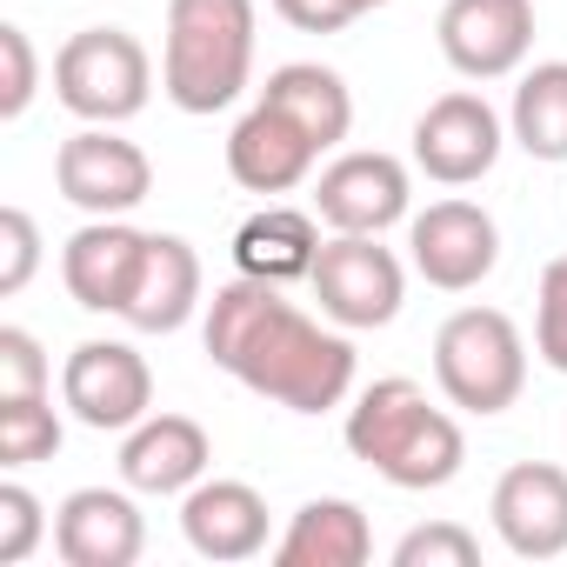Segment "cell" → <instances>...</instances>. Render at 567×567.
<instances>
[{"label":"cell","mask_w":567,"mask_h":567,"mask_svg":"<svg viewBox=\"0 0 567 567\" xmlns=\"http://www.w3.org/2000/svg\"><path fill=\"white\" fill-rule=\"evenodd\" d=\"M207 467L214 441L194 414H147L121 441V481L134 494H187L194 481H207Z\"/></svg>","instance_id":"obj_17"},{"label":"cell","mask_w":567,"mask_h":567,"mask_svg":"<svg viewBox=\"0 0 567 567\" xmlns=\"http://www.w3.org/2000/svg\"><path fill=\"white\" fill-rule=\"evenodd\" d=\"M254 0H167L161 94L181 114H220L254 74Z\"/></svg>","instance_id":"obj_3"},{"label":"cell","mask_w":567,"mask_h":567,"mask_svg":"<svg viewBox=\"0 0 567 567\" xmlns=\"http://www.w3.org/2000/svg\"><path fill=\"white\" fill-rule=\"evenodd\" d=\"M274 14L288 28H301V34H341L348 21H361L354 0H274Z\"/></svg>","instance_id":"obj_31"},{"label":"cell","mask_w":567,"mask_h":567,"mask_svg":"<svg viewBox=\"0 0 567 567\" xmlns=\"http://www.w3.org/2000/svg\"><path fill=\"white\" fill-rule=\"evenodd\" d=\"M181 534L200 560H254L267 547V501L247 481H194L181 501Z\"/></svg>","instance_id":"obj_18"},{"label":"cell","mask_w":567,"mask_h":567,"mask_svg":"<svg viewBox=\"0 0 567 567\" xmlns=\"http://www.w3.org/2000/svg\"><path fill=\"white\" fill-rule=\"evenodd\" d=\"M321 260V214L308 207H260L234 227V267L247 280H274V288H288V280H308Z\"/></svg>","instance_id":"obj_20"},{"label":"cell","mask_w":567,"mask_h":567,"mask_svg":"<svg viewBox=\"0 0 567 567\" xmlns=\"http://www.w3.org/2000/svg\"><path fill=\"white\" fill-rule=\"evenodd\" d=\"M194 308H200V254L181 234H147V260L134 274L121 321L134 334H174L194 321Z\"/></svg>","instance_id":"obj_19"},{"label":"cell","mask_w":567,"mask_h":567,"mask_svg":"<svg viewBox=\"0 0 567 567\" xmlns=\"http://www.w3.org/2000/svg\"><path fill=\"white\" fill-rule=\"evenodd\" d=\"M48 534V507L34 487L21 481H0V567H21Z\"/></svg>","instance_id":"obj_27"},{"label":"cell","mask_w":567,"mask_h":567,"mask_svg":"<svg viewBox=\"0 0 567 567\" xmlns=\"http://www.w3.org/2000/svg\"><path fill=\"white\" fill-rule=\"evenodd\" d=\"M260 101H274L280 114H295V121L321 141V154L341 147L348 127H354V94H348V81H341L334 68H321V61H288V68H274L267 87H260Z\"/></svg>","instance_id":"obj_22"},{"label":"cell","mask_w":567,"mask_h":567,"mask_svg":"<svg viewBox=\"0 0 567 567\" xmlns=\"http://www.w3.org/2000/svg\"><path fill=\"white\" fill-rule=\"evenodd\" d=\"M507 141L534 161H567V61H540L520 74L507 107Z\"/></svg>","instance_id":"obj_23"},{"label":"cell","mask_w":567,"mask_h":567,"mask_svg":"<svg viewBox=\"0 0 567 567\" xmlns=\"http://www.w3.org/2000/svg\"><path fill=\"white\" fill-rule=\"evenodd\" d=\"M507 147V121L487 107V94L454 87L441 101H427V114L414 121V167L441 187H474L494 174Z\"/></svg>","instance_id":"obj_10"},{"label":"cell","mask_w":567,"mask_h":567,"mask_svg":"<svg viewBox=\"0 0 567 567\" xmlns=\"http://www.w3.org/2000/svg\"><path fill=\"white\" fill-rule=\"evenodd\" d=\"M348 454L368 461L388 487H408V494H427V487H447L467 461V434L447 408L427 401L421 381L408 374H388L374 388H361V401L348 408Z\"/></svg>","instance_id":"obj_2"},{"label":"cell","mask_w":567,"mask_h":567,"mask_svg":"<svg viewBox=\"0 0 567 567\" xmlns=\"http://www.w3.org/2000/svg\"><path fill=\"white\" fill-rule=\"evenodd\" d=\"M0 121H21L28 107H34V94H41V61H34V41H28V28H0Z\"/></svg>","instance_id":"obj_28"},{"label":"cell","mask_w":567,"mask_h":567,"mask_svg":"<svg viewBox=\"0 0 567 567\" xmlns=\"http://www.w3.org/2000/svg\"><path fill=\"white\" fill-rule=\"evenodd\" d=\"M54 368L28 328H0V394H48Z\"/></svg>","instance_id":"obj_30"},{"label":"cell","mask_w":567,"mask_h":567,"mask_svg":"<svg viewBox=\"0 0 567 567\" xmlns=\"http://www.w3.org/2000/svg\"><path fill=\"white\" fill-rule=\"evenodd\" d=\"M474 560H481V540L461 520H427L394 540V567H474Z\"/></svg>","instance_id":"obj_25"},{"label":"cell","mask_w":567,"mask_h":567,"mask_svg":"<svg viewBox=\"0 0 567 567\" xmlns=\"http://www.w3.org/2000/svg\"><path fill=\"white\" fill-rule=\"evenodd\" d=\"M207 361L234 374L247 394L288 408V414H328L354 394V341L348 328H321L301 315L274 280L234 274L207 301Z\"/></svg>","instance_id":"obj_1"},{"label":"cell","mask_w":567,"mask_h":567,"mask_svg":"<svg viewBox=\"0 0 567 567\" xmlns=\"http://www.w3.org/2000/svg\"><path fill=\"white\" fill-rule=\"evenodd\" d=\"M408 200H414V181L381 147H354V154L328 161L315 181V214L334 234H388L394 220H408Z\"/></svg>","instance_id":"obj_12"},{"label":"cell","mask_w":567,"mask_h":567,"mask_svg":"<svg viewBox=\"0 0 567 567\" xmlns=\"http://www.w3.org/2000/svg\"><path fill=\"white\" fill-rule=\"evenodd\" d=\"M274 560L280 567H368L374 560V527H368L361 501L321 494V501L295 507L288 534L274 540Z\"/></svg>","instance_id":"obj_21"},{"label":"cell","mask_w":567,"mask_h":567,"mask_svg":"<svg viewBox=\"0 0 567 567\" xmlns=\"http://www.w3.org/2000/svg\"><path fill=\"white\" fill-rule=\"evenodd\" d=\"M54 187L87 220H127L154 194V161L127 134H114V127H81L54 154Z\"/></svg>","instance_id":"obj_7"},{"label":"cell","mask_w":567,"mask_h":567,"mask_svg":"<svg viewBox=\"0 0 567 567\" xmlns=\"http://www.w3.org/2000/svg\"><path fill=\"white\" fill-rule=\"evenodd\" d=\"M61 414L48 394H0V467H34L61 454Z\"/></svg>","instance_id":"obj_24"},{"label":"cell","mask_w":567,"mask_h":567,"mask_svg":"<svg viewBox=\"0 0 567 567\" xmlns=\"http://www.w3.org/2000/svg\"><path fill=\"white\" fill-rule=\"evenodd\" d=\"M147 547V520L121 487H74L54 507V554L68 567H134Z\"/></svg>","instance_id":"obj_15"},{"label":"cell","mask_w":567,"mask_h":567,"mask_svg":"<svg viewBox=\"0 0 567 567\" xmlns=\"http://www.w3.org/2000/svg\"><path fill=\"white\" fill-rule=\"evenodd\" d=\"M494 534L514 560H554L567 554V467L554 461H514L494 481Z\"/></svg>","instance_id":"obj_13"},{"label":"cell","mask_w":567,"mask_h":567,"mask_svg":"<svg viewBox=\"0 0 567 567\" xmlns=\"http://www.w3.org/2000/svg\"><path fill=\"white\" fill-rule=\"evenodd\" d=\"M41 267V227L28 207H0V295H21Z\"/></svg>","instance_id":"obj_29"},{"label":"cell","mask_w":567,"mask_h":567,"mask_svg":"<svg viewBox=\"0 0 567 567\" xmlns=\"http://www.w3.org/2000/svg\"><path fill=\"white\" fill-rule=\"evenodd\" d=\"M408 260L427 288L467 295L501 260V227L481 200H427L421 214H408Z\"/></svg>","instance_id":"obj_9"},{"label":"cell","mask_w":567,"mask_h":567,"mask_svg":"<svg viewBox=\"0 0 567 567\" xmlns=\"http://www.w3.org/2000/svg\"><path fill=\"white\" fill-rule=\"evenodd\" d=\"M434 34L461 81H507L534 48V0H447Z\"/></svg>","instance_id":"obj_11"},{"label":"cell","mask_w":567,"mask_h":567,"mask_svg":"<svg viewBox=\"0 0 567 567\" xmlns=\"http://www.w3.org/2000/svg\"><path fill=\"white\" fill-rule=\"evenodd\" d=\"M434 381L461 414H507L527 388V341L501 308H461L434 334Z\"/></svg>","instance_id":"obj_4"},{"label":"cell","mask_w":567,"mask_h":567,"mask_svg":"<svg viewBox=\"0 0 567 567\" xmlns=\"http://www.w3.org/2000/svg\"><path fill=\"white\" fill-rule=\"evenodd\" d=\"M308 288H315V301L334 328L368 334V328H388L401 315L408 267L394 260V247H381V234H334V240H321Z\"/></svg>","instance_id":"obj_6"},{"label":"cell","mask_w":567,"mask_h":567,"mask_svg":"<svg viewBox=\"0 0 567 567\" xmlns=\"http://www.w3.org/2000/svg\"><path fill=\"white\" fill-rule=\"evenodd\" d=\"M374 8H388V0H354V14H374Z\"/></svg>","instance_id":"obj_32"},{"label":"cell","mask_w":567,"mask_h":567,"mask_svg":"<svg viewBox=\"0 0 567 567\" xmlns=\"http://www.w3.org/2000/svg\"><path fill=\"white\" fill-rule=\"evenodd\" d=\"M147 260V234L127 227V220H87L68 247H61V280L74 308L87 315H121L127 295H134V274Z\"/></svg>","instance_id":"obj_16"},{"label":"cell","mask_w":567,"mask_h":567,"mask_svg":"<svg viewBox=\"0 0 567 567\" xmlns=\"http://www.w3.org/2000/svg\"><path fill=\"white\" fill-rule=\"evenodd\" d=\"M61 401L94 434H127L154 414V368L134 341H81L61 368Z\"/></svg>","instance_id":"obj_8"},{"label":"cell","mask_w":567,"mask_h":567,"mask_svg":"<svg viewBox=\"0 0 567 567\" xmlns=\"http://www.w3.org/2000/svg\"><path fill=\"white\" fill-rule=\"evenodd\" d=\"M54 101L87 127H121L154 101V61L127 28H81L54 54Z\"/></svg>","instance_id":"obj_5"},{"label":"cell","mask_w":567,"mask_h":567,"mask_svg":"<svg viewBox=\"0 0 567 567\" xmlns=\"http://www.w3.org/2000/svg\"><path fill=\"white\" fill-rule=\"evenodd\" d=\"M534 354L567 374V254L540 267V295H534Z\"/></svg>","instance_id":"obj_26"},{"label":"cell","mask_w":567,"mask_h":567,"mask_svg":"<svg viewBox=\"0 0 567 567\" xmlns=\"http://www.w3.org/2000/svg\"><path fill=\"white\" fill-rule=\"evenodd\" d=\"M315 161H321V141L295 114H280L274 101H254L227 134V174L247 194H288L315 174Z\"/></svg>","instance_id":"obj_14"}]
</instances>
